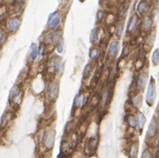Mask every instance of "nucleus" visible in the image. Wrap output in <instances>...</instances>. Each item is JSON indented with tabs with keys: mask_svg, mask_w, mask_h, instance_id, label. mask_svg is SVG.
Masks as SVG:
<instances>
[{
	"mask_svg": "<svg viewBox=\"0 0 159 158\" xmlns=\"http://www.w3.org/2000/svg\"><path fill=\"white\" fill-rule=\"evenodd\" d=\"M157 96V88H156V82L153 78H150V81L149 83L147 95H146V102L149 106H152Z\"/></svg>",
	"mask_w": 159,
	"mask_h": 158,
	"instance_id": "1",
	"label": "nucleus"
},
{
	"mask_svg": "<svg viewBox=\"0 0 159 158\" xmlns=\"http://www.w3.org/2000/svg\"><path fill=\"white\" fill-rule=\"evenodd\" d=\"M55 135H56L55 130H50L46 133L44 137V145L48 149H52V148L54 147Z\"/></svg>",
	"mask_w": 159,
	"mask_h": 158,
	"instance_id": "2",
	"label": "nucleus"
},
{
	"mask_svg": "<svg viewBox=\"0 0 159 158\" xmlns=\"http://www.w3.org/2000/svg\"><path fill=\"white\" fill-rule=\"evenodd\" d=\"M58 93H59L58 85L56 82H51L48 88V96L49 99L51 101H55L58 96Z\"/></svg>",
	"mask_w": 159,
	"mask_h": 158,
	"instance_id": "3",
	"label": "nucleus"
},
{
	"mask_svg": "<svg viewBox=\"0 0 159 158\" xmlns=\"http://www.w3.org/2000/svg\"><path fill=\"white\" fill-rule=\"evenodd\" d=\"M148 80V73L147 72H141L136 79V86L139 90H143L146 87Z\"/></svg>",
	"mask_w": 159,
	"mask_h": 158,
	"instance_id": "4",
	"label": "nucleus"
},
{
	"mask_svg": "<svg viewBox=\"0 0 159 158\" xmlns=\"http://www.w3.org/2000/svg\"><path fill=\"white\" fill-rule=\"evenodd\" d=\"M59 22H60V14L57 12H56L50 15L48 22V27L50 30H54L58 26Z\"/></svg>",
	"mask_w": 159,
	"mask_h": 158,
	"instance_id": "5",
	"label": "nucleus"
},
{
	"mask_svg": "<svg viewBox=\"0 0 159 158\" xmlns=\"http://www.w3.org/2000/svg\"><path fill=\"white\" fill-rule=\"evenodd\" d=\"M158 122H157L156 119L153 118L150 124H149V130H148V137L149 138H155L158 134Z\"/></svg>",
	"mask_w": 159,
	"mask_h": 158,
	"instance_id": "6",
	"label": "nucleus"
},
{
	"mask_svg": "<svg viewBox=\"0 0 159 158\" xmlns=\"http://www.w3.org/2000/svg\"><path fill=\"white\" fill-rule=\"evenodd\" d=\"M21 25V19L19 17H12L8 22V28L10 31H16Z\"/></svg>",
	"mask_w": 159,
	"mask_h": 158,
	"instance_id": "7",
	"label": "nucleus"
},
{
	"mask_svg": "<svg viewBox=\"0 0 159 158\" xmlns=\"http://www.w3.org/2000/svg\"><path fill=\"white\" fill-rule=\"evenodd\" d=\"M139 21H140V18H139V15L138 14H133L128 23V27H127V31L128 32H133L137 26H138V23H139Z\"/></svg>",
	"mask_w": 159,
	"mask_h": 158,
	"instance_id": "8",
	"label": "nucleus"
},
{
	"mask_svg": "<svg viewBox=\"0 0 159 158\" xmlns=\"http://www.w3.org/2000/svg\"><path fill=\"white\" fill-rule=\"evenodd\" d=\"M118 50H119V42L117 41L112 42L108 47V56L111 58H114L118 53Z\"/></svg>",
	"mask_w": 159,
	"mask_h": 158,
	"instance_id": "9",
	"label": "nucleus"
},
{
	"mask_svg": "<svg viewBox=\"0 0 159 158\" xmlns=\"http://www.w3.org/2000/svg\"><path fill=\"white\" fill-rule=\"evenodd\" d=\"M149 9V3L147 2V0H141L139 4H138V7H137V10H138V13L141 15L145 14Z\"/></svg>",
	"mask_w": 159,
	"mask_h": 158,
	"instance_id": "10",
	"label": "nucleus"
},
{
	"mask_svg": "<svg viewBox=\"0 0 159 158\" xmlns=\"http://www.w3.org/2000/svg\"><path fill=\"white\" fill-rule=\"evenodd\" d=\"M59 65L60 64V59L58 58V56H52V58L50 59V62H49V70L51 73H55L57 68L59 67Z\"/></svg>",
	"mask_w": 159,
	"mask_h": 158,
	"instance_id": "11",
	"label": "nucleus"
},
{
	"mask_svg": "<svg viewBox=\"0 0 159 158\" xmlns=\"http://www.w3.org/2000/svg\"><path fill=\"white\" fill-rule=\"evenodd\" d=\"M153 25V19L151 16H146L142 22V29L144 31L148 32L151 30Z\"/></svg>",
	"mask_w": 159,
	"mask_h": 158,
	"instance_id": "12",
	"label": "nucleus"
},
{
	"mask_svg": "<svg viewBox=\"0 0 159 158\" xmlns=\"http://www.w3.org/2000/svg\"><path fill=\"white\" fill-rule=\"evenodd\" d=\"M97 146V138L92 137L88 139V141L87 143V150H88L90 152H94Z\"/></svg>",
	"mask_w": 159,
	"mask_h": 158,
	"instance_id": "13",
	"label": "nucleus"
},
{
	"mask_svg": "<svg viewBox=\"0 0 159 158\" xmlns=\"http://www.w3.org/2000/svg\"><path fill=\"white\" fill-rule=\"evenodd\" d=\"M146 122V117L144 115L143 113H138V120H137V124H138V128L140 130V131H142L144 125Z\"/></svg>",
	"mask_w": 159,
	"mask_h": 158,
	"instance_id": "14",
	"label": "nucleus"
},
{
	"mask_svg": "<svg viewBox=\"0 0 159 158\" xmlns=\"http://www.w3.org/2000/svg\"><path fill=\"white\" fill-rule=\"evenodd\" d=\"M99 38V30L98 28H95L94 30H92L91 34H90V42L92 44H96Z\"/></svg>",
	"mask_w": 159,
	"mask_h": 158,
	"instance_id": "15",
	"label": "nucleus"
},
{
	"mask_svg": "<svg viewBox=\"0 0 159 158\" xmlns=\"http://www.w3.org/2000/svg\"><path fill=\"white\" fill-rule=\"evenodd\" d=\"M19 94H20V89H19V88H18V87H13V88H12V90L10 91V96H9V100H10V102L15 101L14 99L17 98V96H19Z\"/></svg>",
	"mask_w": 159,
	"mask_h": 158,
	"instance_id": "16",
	"label": "nucleus"
},
{
	"mask_svg": "<svg viewBox=\"0 0 159 158\" xmlns=\"http://www.w3.org/2000/svg\"><path fill=\"white\" fill-rule=\"evenodd\" d=\"M50 38H51V42L54 43V44H60L61 42V32L59 30L57 31H55L53 34L50 35Z\"/></svg>",
	"mask_w": 159,
	"mask_h": 158,
	"instance_id": "17",
	"label": "nucleus"
},
{
	"mask_svg": "<svg viewBox=\"0 0 159 158\" xmlns=\"http://www.w3.org/2000/svg\"><path fill=\"white\" fill-rule=\"evenodd\" d=\"M84 99H85V97H84L83 93H80V94H78V95L76 96L74 104H75V106H76L77 108L82 107V105H83V104H84Z\"/></svg>",
	"mask_w": 159,
	"mask_h": 158,
	"instance_id": "18",
	"label": "nucleus"
},
{
	"mask_svg": "<svg viewBox=\"0 0 159 158\" xmlns=\"http://www.w3.org/2000/svg\"><path fill=\"white\" fill-rule=\"evenodd\" d=\"M38 55V47L35 44H32L30 46V61H34L37 57Z\"/></svg>",
	"mask_w": 159,
	"mask_h": 158,
	"instance_id": "19",
	"label": "nucleus"
},
{
	"mask_svg": "<svg viewBox=\"0 0 159 158\" xmlns=\"http://www.w3.org/2000/svg\"><path fill=\"white\" fill-rule=\"evenodd\" d=\"M132 104L135 107L137 108H140L141 106V104H142V96L141 95H137L135 96L133 98H132Z\"/></svg>",
	"mask_w": 159,
	"mask_h": 158,
	"instance_id": "20",
	"label": "nucleus"
},
{
	"mask_svg": "<svg viewBox=\"0 0 159 158\" xmlns=\"http://www.w3.org/2000/svg\"><path fill=\"white\" fill-rule=\"evenodd\" d=\"M138 144L137 143H133L132 148H131V151H130V157L131 158H137L138 156Z\"/></svg>",
	"mask_w": 159,
	"mask_h": 158,
	"instance_id": "21",
	"label": "nucleus"
},
{
	"mask_svg": "<svg viewBox=\"0 0 159 158\" xmlns=\"http://www.w3.org/2000/svg\"><path fill=\"white\" fill-rule=\"evenodd\" d=\"M91 71H92V66H91V65H88L84 68L83 73H82V78H83V79H88V77L89 76Z\"/></svg>",
	"mask_w": 159,
	"mask_h": 158,
	"instance_id": "22",
	"label": "nucleus"
},
{
	"mask_svg": "<svg viewBox=\"0 0 159 158\" xmlns=\"http://www.w3.org/2000/svg\"><path fill=\"white\" fill-rule=\"evenodd\" d=\"M99 55V50L97 48H91L89 51V58L90 60H95L97 58Z\"/></svg>",
	"mask_w": 159,
	"mask_h": 158,
	"instance_id": "23",
	"label": "nucleus"
},
{
	"mask_svg": "<svg viewBox=\"0 0 159 158\" xmlns=\"http://www.w3.org/2000/svg\"><path fill=\"white\" fill-rule=\"evenodd\" d=\"M152 63L154 64V65H158L159 64V49H156L153 52V55H152Z\"/></svg>",
	"mask_w": 159,
	"mask_h": 158,
	"instance_id": "24",
	"label": "nucleus"
},
{
	"mask_svg": "<svg viewBox=\"0 0 159 158\" xmlns=\"http://www.w3.org/2000/svg\"><path fill=\"white\" fill-rule=\"evenodd\" d=\"M123 22H120L118 25H117V29H116V36L118 38H120L123 34Z\"/></svg>",
	"mask_w": 159,
	"mask_h": 158,
	"instance_id": "25",
	"label": "nucleus"
},
{
	"mask_svg": "<svg viewBox=\"0 0 159 158\" xmlns=\"http://www.w3.org/2000/svg\"><path fill=\"white\" fill-rule=\"evenodd\" d=\"M128 122H129V125L130 127L132 128H134L136 126V120H135V117L133 115H130L129 118H128Z\"/></svg>",
	"mask_w": 159,
	"mask_h": 158,
	"instance_id": "26",
	"label": "nucleus"
},
{
	"mask_svg": "<svg viewBox=\"0 0 159 158\" xmlns=\"http://www.w3.org/2000/svg\"><path fill=\"white\" fill-rule=\"evenodd\" d=\"M104 16H105V13L102 12V11H99V12L97 13V21L100 22L104 19Z\"/></svg>",
	"mask_w": 159,
	"mask_h": 158,
	"instance_id": "27",
	"label": "nucleus"
},
{
	"mask_svg": "<svg viewBox=\"0 0 159 158\" xmlns=\"http://www.w3.org/2000/svg\"><path fill=\"white\" fill-rule=\"evenodd\" d=\"M141 158H153V157H152L151 153H150L149 150H145V151L143 152V154H142Z\"/></svg>",
	"mask_w": 159,
	"mask_h": 158,
	"instance_id": "28",
	"label": "nucleus"
},
{
	"mask_svg": "<svg viewBox=\"0 0 159 158\" xmlns=\"http://www.w3.org/2000/svg\"><path fill=\"white\" fill-rule=\"evenodd\" d=\"M4 39H5V33H4L3 30H1V40H0V42H1V46L4 44Z\"/></svg>",
	"mask_w": 159,
	"mask_h": 158,
	"instance_id": "29",
	"label": "nucleus"
},
{
	"mask_svg": "<svg viewBox=\"0 0 159 158\" xmlns=\"http://www.w3.org/2000/svg\"><path fill=\"white\" fill-rule=\"evenodd\" d=\"M63 49H64V45H63V44L61 45V43H60L59 46H58V47H57V51H58V53H62V52H63Z\"/></svg>",
	"mask_w": 159,
	"mask_h": 158,
	"instance_id": "30",
	"label": "nucleus"
},
{
	"mask_svg": "<svg viewBox=\"0 0 159 158\" xmlns=\"http://www.w3.org/2000/svg\"><path fill=\"white\" fill-rule=\"evenodd\" d=\"M157 157L159 158V146H158V153H157Z\"/></svg>",
	"mask_w": 159,
	"mask_h": 158,
	"instance_id": "31",
	"label": "nucleus"
},
{
	"mask_svg": "<svg viewBox=\"0 0 159 158\" xmlns=\"http://www.w3.org/2000/svg\"><path fill=\"white\" fill-rule=\"evenodd\" d=\"M80 2H84V1H85V0H79Z\"/></svg>",
	"mask_w": 159,
	"mask_h": 158,
	"instance_id": "32",
	"label": "nucleus"
},
{
	"mask_svg": "<svg viewBox=\"0 0 159 158\" xmlns=\"http://www.w3.org/2000/svg\"><path fill=\"white\" fill-rule=\"evenodd\" d=\"M158 109H159V102H158Z\"/></svg>",
	"mask_w": 159,
	"mask_h": 158,
	"instance_id": "33",
	"label": "nucleus"
},
{
	"mask_svg": "<svg viewBox=\"0 0 159 158\" xmlns=\"http://www.w3.org/2000/svg\"><path fill=\"white\" fill-rule=\"evenodd\" d=\"M127 1H130V0H127Z\"/></svg>",
	"mask_w": 159,
	"mask_h": 158,
	"instance_id": "34",
	"label": "nucleus"
}]
</instances>
